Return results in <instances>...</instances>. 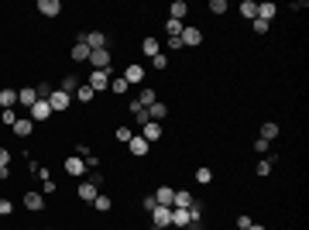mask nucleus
I'll use <instances>...</instances> for the list:
<instances>
[{
    "label": "nucleus",
    "instance_id": "bb28decb",
    "mask_svg": "<svg viewBox=\"0 0 309 230\" xmlns=\"http://www.w3.org/2000/svg\"><path fill=\"white\" fill-rule=\"evenodd\" d=\"M241 14H244V21H254L258 18V4L254 0H241Z\"/></svg>",
    "mask_w": 309,
    "mask_h": 230
},
{
    "label": "nucleus",
    "instance_id": "5701e85b",
    "mask_svg": "<svg viewBox=\"0 0 309 230\" xmlns=\"http://www.w3.org/2000/svg\"><path fill=\"white\" fill-rule=\"evenodd\" d=\"M172 206H175V210H189V206H193V196H189L186 189H179V192H175V199H172Z\"/></svg>",
    "mask_w": 309,
    "mask_h": 230
},
{
    "label": "nucleus",
    "instance_id": "c9c22d12",
    "mask_svg": "<svg viewBox=\"0 0 309 230\" xmlns=\"http://www.w3.org/2000/svg\"><path fill=\"white\" fill-rule=\"evenodd\" d=\"M93 206H97L100 213H107L110 206H114V203H110V196H97V199H93Z\"/></svg>",
    "mask_w": 309,
    "mask_h": 230
},
{
    "label": "nucleus",
    "instance_id": "4468645a",
    "mask_svg": "<svg viewBox=\"0 0 309 230\" xmlns=\"http://www.w3.org/2000/svg\"><path fill=\"white\" fill-rule=\"evenodd\" d=\"M31 131H35V120H31V117H18L14 134H18V137H31Z\"/></svg>",
    "mask_w": 309,
    "mask_h": 230
},
{
    "label": "nucleus",
    "instance_id": "412c9836",
    "mask_svg": "<svg viewBox=\"0 0 309 230\" xmlns=\"http://www.w3.org/2000/svg\"><path fill=\"white\" fill-rule=\"evenodd\" d=\"M93 86H90V83H79V90L76 93H72V100H79V103H90V100H93Z\"/></svg>",
    "mask_w": 309,
    "mask_h": 230
},
{
    "label": "nucleus",
    "instance_id": "7ed1b4c3",
    "mask_svg": "<svg viewBox=\"0 0 309 230\" xmlns=\"http://www.w3.org/2000/svg\"><path fill=\"white\" fill-rule=\"evenodd\" d=\"M48 107H52V114H62V110L72 107V96L65 90H55V93H48Z\"/></svg>",
    "mask_w": 309,
    "mask_h": 230
},
{
    "label": "nucleus",
    "instance_id": "dca6fc26",
    "mask_svg": "<svg viewBox=\"0 0 309 230\" xmlns=\"http://www.w3.org/2000/svg\"><path fill=\"white\" fill-rule=\"evenodd\" d=\"M186 14H189V4H186V0H172V7H169V18H172V21H182Z\"/></svg>",
    "mask_w": 309,
    "mask_h": 230
},
{
    "label": "nucleus",
    "instance_id": "20e7f679",
    "mask_svg": "<svg viewBox=\"0 0 309 230\" xmlns=\"http://www.w3.org/2000/svg\"><path fill=\"white\" fill-rule=\"evenodd\" d=\"M90 65H93V72H110V48H100L90 55Z\"/></svg>",
    "mask_w": 309,
    "mask_h": 230
},
{
    "label": "nucleus",
    "instance_id": "7c9ffc66",
    "mask_svg": "<svg viewBox=\"0 0 309 230\" xmlns=\"http://www.w3.org/2000/svg\"><path fill=\"white\" fill-rule=\"evenodd\" d=\"M165 35H169V38H179V35H182V21H165Z\"/></svg>",
    "mask_w": 309,
    "mask_h": 230
},
{
    "label": "nucleus",
    "instance_id": "f704fd0d",
    "mask_svg": "<svg viewBox=\"0 0 309 230\" xmlns=\"http://www.w3.org/2000/svg\"><path fill=\"white\" fill-rule=\"evenodd\" d=\"M110 90H114V93H127L131 86L124 83V76H117V79H110Z\"/></svg>",
    "mask_w": 309,
    "mask_h": 230
},
{
    "label": "nucleus",
    "instance_id": "a878e982",
    "mask_svg": "<svg viewBox=\"0 0 309 230\" xmlns=\"http://www.w3.org/2000/svg\"><path fill=\"white\" fill-rule=\"evenodd\" d=\"M14 103H18V90H0V107L4 110H11Z\"/></svg>",
    "mask_w": 309,
    "mask_h": 230
},
{
    "label": "nucleus",
    "instance_id": "c85d7f7f",
    "mask_svg": "<svg viewBox=\"0 0 309 230\" xmlns=\"http://www.w3.org/2000/svg\"><path fill=\"white\" fill-rule=\"evenodd\" d=\"M275 11H278L275 4H258V18L268 21V24H271V18H275Z\"/></svg>",
    "mask_w": 309,
    "mask_h": 230
},
{
    "label": "nucleus",
    "instance_id": "f8f14e48",
    "mask_svg": "<svg viewBox=\"0 0 309 230\" xmlns=\"http://www.w3.org/2000/svg\"><path fill=\"white\" fill-rule=\"evenodd\" d=\"M154 100H158V90H151V86H144V90H141V93H137V100H134V107H144V110H148V107H151Z\"/></svg>",
    "mask_w": 309,
    "mask_h": 230
},
{
    "label": "nucleus",
    "instance_id": "c03bdc74",
    "mask_svg": "<svg viewBox=\"0 0 309 230\" xmlns=\"http://www.w3.org/2000/svg\"><path fill=\"white\" fill-rule=\"evenodd\" d=\"M14 210V206H11V203H7V199H0V216H7V213Z\"/></svg>",
    "mask_w": 309,
    "mask_h": 230
},
{
    "label": "nucleus",
    "instance_id": "f3484780",
    "mask_svg": "<svg viewBox=\"0 0 309 230\" xmlns=\"http://www.w3.org/2000/svg\"><path fill=\"white\" fill-rule=\"evenodd\" d=\"M90 55H93V52H90L86 41H76V45H72V62H90Z\"/></svg>",
    "mask_w": 309,
    "mask_h": 230
},
{
    "label": "nucleus",
    "instance_id": "aec40b11",
    "mask_svg": "<svg viewBox=\"0 0 309 230\" xmlns=\"http://www.w3.org/2000/svg\"><path fill=\"white\" fill-rule=\"evenodd\" d=\"M18 103H24L28 110L38 103V90H18Z\"/></svg>",
    "mask_w": 309,
    "mask_h": 230
},
{
    "label": "nucleus",
    "instance_id": "0eeeda50",
    "mask_svg": "<svg viewBox=\"0 0 309 230\" xmlns=\"http://www.w3.org/2000/svg\"><path fill=\"white\" fill-rule=\"evenodd\" d=\"M90 86H93V93L110 90V72H90Z\"/></svg>",
    "mask_w": 309,
    "mask_h": 230
},
{
    "label": "nucleus",
    "instance_id": "72a5a7b5",
    "mask_svg": "<svg viewBox=\"0 0 309 230\" xmlns=\"http://www.w3.org/2000/svg\"><path fill=\"white\" fill-rule=\"evenodd\" d=\"M251 28H254V35H268L271 24H268V21H261V18H254V21H251Z\"/></svg>",
    "mask_w": 309,
    "mask_h": 230
},
{
    "label": "nucleus",
    "instance_id": "393cba45",
    "mask_svg": "<svg viewBox=\"0 0 309 230\" xmlns=\"http://www.w3.org/2000/svg\"><path fill=\"white\" fill-rule=\"evenodd\" d=\"M172 227L189 230V210H175V206H172Z\"/></svg>",
    "mask_w": 309,
    "mask_h": 230
},
{
    "label": "nucleus",
    "instance_id": "9b49d317",
    "mask_svg": "<svg viewBox=\"0 0 309 230\" xmlns=\"http://www.w3.org/2000/svg\"><path fill=\"white\" fill-rule=\"evenodd\" d=\"M31 120H48V117H52V107H48V100H41L38 96V103H35V107H31Z\"/></svg>",
    "mask_w": 309,
    "mask_h": 230
},
{
    "label": "nucleus",
    "instance_id": "473e14b6",
    "mask_svg": "<svg viewBox=\"0 0 309 230\" xmlns=\"http://www.w3.org/2000/svg\"><path fill=\"white\" fill-rule=\"evenodd\" d=\"M62 90H65V93L72 96V93L79 90V79H76V76H65V79H62Z\"/></svg>",
    "mask_w": 309,
    "mask_h": 230
},
{
    "label": "nucleus",
    "instance_id": "423d86ee",
    "mask_svg": "<svg viewBox=\"0 0 309 230\" xmlns=\"http://www.w3.org/2000/svg\"><path fill=\"white\" fill-rule=\"evenodd\" d=\"M124 83H127V86H141V83H144V65H127V69H124Z\"/></svg>",
    "mask_w": 309,
    "mask_h": 230
},
{
    "label": "nucleus",
    "instance_id": "37998d69",
    "mask_svg": "<svg viewBox=\"0 0 309 230\" xmlns=\"http://www.w3.org/2000/svg\"><path fill=\"white\" fill-rule=\"evenodd\" d=\"M268 148H271L268 141H261V137H258V141H254V151H258V155H265V151H268Z\"/></svg>",
    "mask_w": 309,
    "mask_h": 230
},
{
    "label": "nucleus",
    "instance_id": "6e6552de",
    "mask_svg": "<svg viewBox=\"0 0 309 230\" xmlns=\"http://www.w3.org/2000/svg\"><path fill=\"white\" fill-rule=\"evenodd\" d=\"M162 134H165V131H162V124H158V120H148V124L141 127V137H144L148 144H151V141H158Z\"/></svg>",
    "mask_w": 309,
    "mask_h": 230
},
{
    "label": "nucleus",
    "instance_id": "2f4dec72",
    "mask_svg": "<svg viewBox=\"0 0 309 230\" xmlns=\"http://www.w3.org/2000/svg\"><path fill=\"white\" fill-rule=\"evenodd\" d=\"M196 182H199V186H210V182H213V172L206 169V165H203V169H196Z\"/></svg>",
    "mask_w": 309,
    "mask_h": 230
},
{
    "label": "nucleus",
    "instance_id": "39448f33",
    "mask_svg": "<svg viewBox=\"0 0 309 230\" xmlns=\"http://www.w3.org/2000/svg\"><path fill=\"white\" fill-rule=\"evenodd\" d=\"M79 38L90 45V52H100V48H107V35H103V31H90V35H79Z\"/></svg>",
    "mask_w": 309,
    "mask_h": 230
},
{
    "label": "nucleus",
    "instance_id": "ddd939ff",
    "mask_svg": "<svg viewBox=\"0 0 309 230\" xmlns=\"http://www.w3.org/2000/svg\"><path fill=\"white\" fill-rule=\"evenodd\" d=\"M38 11L45 18H58V14H62V4H58V0H38Z\"/></svg>",
    "mask_w": 309,
    "mask_h": 230
},
{
    "label": "nucleus",
    "instance_id": "6ab92c4d",
    "mask_svg": "<svg viewBox=\"0 0 309 230\" xmlns=\"http://www.w3.org/2000/svg\"><path fill=\"white\" fill-rule=\"evenodd\" d=\"M172 199H175V189H169V186H162V189L154 192V203H158V206H172Z\"/></svg>",
    "mask_w": 309,
    "mask_h": 230
},
{
    "label": "nucleus",
    "instance_id": "79ce46f5",
    "mask_svg": "<svg viewBox=\"0 0 309 230\" xmlns=\"http://www.w3.org/2000/svg\"><path fill=\"white\" fill-rule=\"evenodd\" d=\"M271 172V162L268 158H261V162H258V175H268Z\"/></svg>",
    "mask_w": 309,
    "mask_h": 230
},
{
    "label": "nucleus",
    "instance_id": "2eb2a0df",
    "mask_svg": "<svg viewBox=\"0 0 309 230\" xmlns=\"http://www.w3.org/2000/svg\"><path fill=\"white\" fill-rule=\"evenodd\" d=\"M65 172H69V175H86V162H83L79 155L65 158Z\"/></svg>",
    "mask_w": 309,
    "mask_h": 230
},
{
    "label": "nucleus",
    "instance_id": "ea45409f",
    "mask_svg": "<svg viewBox=\"0 0 309 230\" xmlns=\"http://www.w3.org/2000/svg\"><path fill=\"white\" fill-rule=\"evenodd\" d=\"M0 120H4V124H11V127H14V124H18V114H14V110H4V114H0Z\"/></svg>",
    "mask_w": 309,
    "mask_h": 230
},
{
    "label": "nucleus",
    "instance_id": "a211bd4d",
    "mask_svg": "<svg viewBox=\"0 0 309 230\" xmlns=\"http://www.w3.org/2000/svg\"><path fill=\"white\" fill-rule=\"evenodd\" d=\"M24 206H28L31 213L41 210V206H45V196H41V192H24Z\"/></svg>",
    "mask_w": 309,
    "mask_h": 230
},
{
    "label": "nucleus",
    "instance_id": "b1692460",
    "mask_svg": "<svg viewBox=\"0 0 309 230\" xmlns=\"http://www.w3.org/2000/svg\"><path fill=\"white\" fill-rule=\"evenodd\" d=\"M275 137H278V124H275V120H265V124H261V141H275Z\"/></svg>",
    "mask_w": 309,
    "mask_h": 230
},
{
    "label": "nucleus",
    "instance_id": "e433bc0d",
    "mask_svg": "<svg viewBox=\"0 0 309 230\" xmlns=\"http://www.w3.org/2000/svg\"><path fill=\"white\" fill-rule=\"evenodd\" d=\"M131 137H134V131H131V127H117V141H120V144H127Z\"/></svg>",
    "mask_w": 309,
    "mask_h": 230
},
{
    "label": "nucleus",
    "instance_id": "4be33fe9",
    "mask_svg": "<svg viewBox=\"0 0 309 230\" xmlns=\"http://www.w3.org/2000/svg\"><path fill=\"white\" fill-rule=\"evenodd\" d=\"M165 114H169V107H165V103H162V100H154L151 107H148V117H151V120H158V124H162V120H165Z\"/></svg>",
    "mask_w": 309,
    "mask_h": 230
},
{
    "label": "nucleus",
    "instance_id": "9d476101",
    "mask_svg": "<svg viewBox=\"0 0 309 230\" xmlns=\"http://www.w3.org/2000/svg\"><path fill=\"white\" fill-rule=\"evenodd\" d=\"M179 38H182V48H186V45H193V48H196V45L203 41V31L193 24V28H182V35H179Z\"/></svg>",
    "mask_w": 309,
    "mask_h": 230
},
{
    "label": "nucleus",
    "instance_id": "49530a36",
    "mask_svg": "<svg viewBox=\"0 0 309 230\" xmlns=\"http://www.w3.org/2000/svg\"><path fill=\"white\" fill-rule=\"evenodd\" d=\"M28 230H31V227H28Z\"/></svg>",
    "mask_w": 309,
    "mask_h": 230
},
{
    "label": "nucleus",
    "instance_id": "c756f323",
    "mask_svg": "<svg viewBox=\"0 0 309 230\" xmlns=\"http://www.w3.org/2000/svg\"><path fill=\"white\" fill-rule=\"evenodd\" d=\"M141 48H144V55H148V58H154L158 52H162V45H158V38H144V45H141Z\"/></svg>",
    "mask_w": 309,
    "mask_h": 230
},
{
    "label": "nucleus",
    "instance_id": "58836bf2",
    "mask_svg": "<svg viewBox=\"0 0 309 230\" xmlns=\"http://www.w3.org/2000/svg\"><path fill=\"white\" fill-rule=\"evenodd\" d=\"M151 65H154V69H162V72H165V65H169V58H165V52H158V55L151 58Z\"/></svg>",
    "mask_w": 309,
    "mask_h": 230
},
{
    "label": "nucleus",
    "instance_id": "cd10ccee",
    "mask_svg": "<svg viewBox=\"0 0 309 230\" xmlns=\"http://www.w3.org/2000/svg\"><path fill=\"white\" fill-rule=\"evenodd\" d=\"M7 175H11V151L0 148V179H7Z\"/></svg>",
    "mask_w": 309,
    "mask_h": 230
},
{
    "label": "nucleus",
    "instance_id": "a18cd8bd",
    "mask_svg": "<svg viewBox=\"0 0 309 230\" xmlns=\"http://www.w3.org/2000/svg\"><path fill=\"white\" fill-rule=\"evenodd\" d=\"M248 230H265V227H261V223H251V227H248Z\"/></svg>",
    "mask_w": 309,
    "mask_h": 230
},
{
    "label": "nucleus",
    "instance_id": "f257e3e1",
    "mask_svg": "<svg viewBox=\"0 0 309 230\" xmlns=\"http://www.w3.org/2000/svg\"><path fill=\"white\" fill-rule=\"evenodd\" d=\"M76 196L83 199V203H93L100 196V175H93V179H83L79 182V189H76Z\"/></svg>",
    "mask_w": 309,
    "mask_h": 230
},
{
    "label": "nucleus",
    "instance_id": "4c0bfd02",
    "mask_svg": "<svg viewBox=\"0 0 309 230\" xmlns=\"http://www.w3.org/2000/svg\"><path fill=\"white\" fill-rule=\"evenodd\" d=\"M227 11V0H210V14H223Z\"/></svg>",
    "mask_w": 309,
    "mask_h": 230
},
{
    "label": "nucleus",
    "instance_id": "a19ab883",
    "mask_svg": "<svg viewBox=\"0 0 309 230\" xmlns=\"http://www.w3.org/2000/svg\"><path fill=\"white\" fill-rule=\"evenodd\" d=\"M251 223H254V220H251V216H248V213H241V216H237V227H241V230H248V227H251Z\"/></svg>",
    "mask_w": 309,
    "mask_h": 230
},
{
    "label": "nucleus",
    "instance_id": "1a4fd4ad",
    "mask_svg": "<svg viewBox=\"0 0 309 230\" xmlns=\"http://www.w3.org/2000/svg\"><path fill=\"white\" fill-rule=\"evenodd\" d=\"M127 148H131V155H137V158H144V155L151 151V144H148V141H144L141 134L131 137V141H127Z\"/></svg>",
    "mask_w": 309,
    "mask_h": 230
},
{
    "label": "nucleus",
    "instance_id": "f03ea898",
    "mask_svg": "<svg viewBox=\"0 0 309 230\" xmlns=\"http://www.w3.org/2000/svg\"><path fill=\"white\" fill-rule=\"evenodd\" d=\"M172 227V206H154L151 210V230Z\"/></svg>",
    "mask_w": 309,
    "mask_h": 230
}]
</instances>
